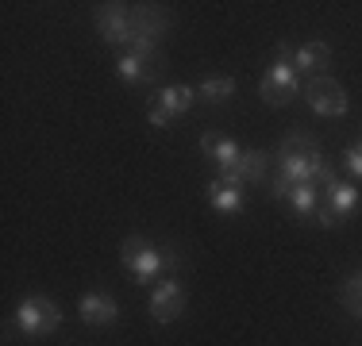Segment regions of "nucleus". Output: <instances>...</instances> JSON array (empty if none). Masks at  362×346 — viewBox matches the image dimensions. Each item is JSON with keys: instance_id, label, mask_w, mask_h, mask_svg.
<instances>
[{"instance_id": "f257e3e1", "label": "nucleus", "mask_w": 362, "mask_h": 346, "mask_svg": "<svg viewBox=\"0 0 362 346\" xmlns=\"http://www.w3.org/2000/svg\"><path fill=\"white\" fill-rule=\"evenodd\" d=\"M274 173L293 189L300 181H313V185L327 189L335 181V169L324 162L320 154V143L305 131H289L286 138L278 143V154H274Z\"/></svg>"}, {"instance_id": "f03ea898", "label": "nucleus", "mask_w": 362, "mask_h": 346, "mask_svg": "<svg viewBox=\"0 0 362 346\" xmlns=\"http://www.w3.org/2000/svg\"><path fill=\"white\" fill-rule=\"evenodd\" d=\"M119 262H124V270L139 285H151L166 266H181V254H174V250H158L143 235H127L124 246H119Z\"/></svg>"}, {"instance_id": "7ed1b4c3", "label": "nucleus", "mask_w": 362, "mask_h": 346, "mask_svg": "<svg viewBox=\"0 0 362 346\" xmlns=\"http://www.w3.org/2000/svg\"><path fill=\"white\" fill-rule=\"evenodd\" d=\"M297 89H300V73L293 69V47L289 42H278L274 62L262 73V85H258V97L270 104V108H281V104H289L297 97Z\"/></svg>"}, {"instance_id": "20e7f679", "label": "nucleus", "mask_w": 362, "mask_h": 346, "mask_svg": "<svg viewBox=\"0 0 362 346\" xmlns=\"http://www.w3.org/2000/svg\"><path fill=\"white\" fill-rule=\"evenodd\" d=\"M16 327L28 339H47L62 327V308L50 297H23L20 308H16Z\"/></svg>"}, {"instance_id": "39448f33", "label": "nucleus", "mask_w": 362, "mask_h": 346, "mask_svg": "<svg viewBox=\"0 0 362 346\" xmlns=\"http://www.w3.org/2000/svg\"><path fill=\"white\" fill-rule=\"evenodd\" d=\"M162 73H166V58H162L158 47H151V50L132 47L116 58V77L127 85H135V89H139V85H154Z\"/></svg>"}, {"instance_id": "423d86ee", "label": "nucleus", "mask_w": 362, "mask_h": 346, "mask_svg": "<svg viewBox=\"0 0 362 346\" xmlns=\"http://www.w3.org/2000/svg\"><path fill=\"white\" fill-rule=\"evenodd\" d=\"M305 100H308V108H313L316 116H324V119H339V116H347V108H351L347 89L327 73L305 81Z\"/></svg>"}, {"instance_id": "0eeeda50", "label": "nucleus", "mask_w": 362, "mask_h": 346, "mask_svg": "<svg viewBox=\"0 0 362 346\" xmlns=\"http://www.w3.org/2000/svg\"><path fill=\"white\" fill-rule=\"evenodd\" d=\"M193 104H197L193 85H166V89L151 100V108H146V124L151 127H170L177 116H185Z\"/></svg>"}, {"instance_id": "6e6552de", "label": "nucleus", "mask_w": 362, "mask_h": 346, "mask_svg": "<svg viewBox=\"0 0 362 346\" xmlns=\"http://www.w3.org/2000/svg\"><path fill=\"white\" fill-rule=\"evenodd\" d=\"M358 201H362L358 189L335 177L332 185L324 189V204H316V223H320V227H339V223L358 208Z\"/></svg>"}, {"instance_id": "1a4fd4ad", "label": "nucleus", "mask_w": 362, "mask_h": 346, "mask_svg": "<svg viewBox=\"0 0 362 346\" xmlns=\"http://www.w3.org/2000/svg\"><path fill=\"white\" fill-rule=\"evenodd\" d=\"M170 28V16L162 4H132V47H158V39Z\"/></svg>"}, {"instance_id": "9d476101", "label": "nucleus", "mask_w": 362, "mask_h": 346, "mask_svg": "<svg viewBox=\"0 0 362 346\" xmlns=\"http://www.w3.org/2000/svg\"><path fill=\"white\" fill-rule=\"evenodd\" d=\"M93 23H97L105 42L132 47V4H97L93 8Z\"/></svg>"}, {"instance_id": "9b49d317", "label": "nucleus", "mask_w": 362, "mask_h": 346, "mask_svg": "<svg viewBox=\"0 0 362 346\" xmlns=\"http://www.w3.org/2000/svg\"><path fill=\"white\" fill-rule=\"evenodd\" d=\"M181 311H185V289L170 277V281H158L151 292V316L158 319V323H170V319H177Z\"/></svg>"}, {"instance_id": "f8f14e48", "label": "nucleus", "mask_w": 362, "mask_h": 346, "mask_svg": "<svg viewBox=\"0 0 362 346\" xmlns=\"http://www.w3.org/2000/svg\"><path fill=\"white\" fill-rule=\"evenodd\" d=\"M332 66V47L320 39H313V42H300L297 50H293V69H297L300 77H324V69Z\"/></svg>"}, {"instance_id": "ddd939ff", "label": "nucleus", "mask_w": 362, "mask_h": 346, "mask_svg": "<svg viewBox=\"0 0 362 346\" xmlns=\"http://www.w3.org/2000/svg\"><path fill=\"white\" fill-rule=\"evenodd\" d=\"M201 150H204V158L220 169V177H228V173L239 166V154H243L239 143L228 135H201Z\"/></svg>"}, {"instance_id": "4468645a", "label": "nucleus", "mask_w": 362, "mask_h": 346, "mask_svg": "<svg viewBox=\"0 0 362 346\" xmlns=\"http://www.w3.org/2000/svg\"><path fill=\"white\" fill-rule=\"evenodd\" d=\"M266 169H270V154L266 150H243L239 154V166L228 173V177H220V181H228V185H262L266 181Z\"/></svg>"}, {"instance_id": "2eb2a0df", "label": "nucleus", "mask_w": 362, "mask_h": 346, "mask_svg": "<svg viewBox=\"0 0 362 346\" xmlns=\"http://www.w3.org/2000/svg\"><path fill=\"white\" fill-rule=\"evenodd\" d=\"M77 311H81V319L89 327H108L119 319V304L108 292H85V297L77 300Z\"/></svg>"}, {"instance_id": "dca6fc26", "label": "nucleus", "mask_w": 362, "mask_h": 346, "mask_svg": "<svg viewBox=\"0 0 362 346\" xmlns=\"http://www.w3.org/2000/svg\"><path fill=\"white\" fill-rule=\"evenodd\" d=\"M204 196H209V204L216 208L220 215H239L247 208V196H243V185H228V181H209L204 185Z\"/></svg>"}, {"instance_id": "f3484780", "label": "nucleus", "mask_w": 362, "mask_h": 346, "mask_svg": "<svg viewBox=\"0 0 362 346\" xmlns=\"http://www.w3.org/2000/svg\"><path fill=\"white\" fill-rule=\"evenodd\" d=\"M320 185H313V181H300V185L289 189L286 204L293 208V215H300V220H308V215H316V204H320Z\"/></svg>"}, {"instance_id": "a211bd4d", "label": "nucleus", "mask_w": 362, "mask_h": 346, "mask_svg": "<svg viewBox=\"0 0 362 346\" xmlns=\"http://www.w3.org/2000/svg\"><path fill=\"white\" fill-rule=\"evenodd\" d=\"M235 93V77H204L201 85H197V97L209 100V104H223Z\"/></svg>"}, {"instance_id": "6ab92c4d", "label": "nucleus", "mask_w": 362, "mask_h": 346, "mask_svg": "<svg viewBox=\"0 0 362 346\" xmlns=\"http://www.w3.org/2000/svg\"><path fill=\"white\" fill-rule=\"evenodd\" d=\"M343 308L351 311V316H358L362 319V273H351L347 281H343Z\"/></svg>"}, {"instance_id": "aec40b11", "label": "nucleus", "mask_w": 362, "mask_h": 346, "mask_svg": "<svg viewBox=\"0 0 362 346\" xmlns=\"http://www.w3.org/2000/svg\"><path fill=\"white\" fill-rule=\"evenodd\" d=\"M343 169L362 181V143H351L347 150H343Z\"/></svg>"}]
</instances>
